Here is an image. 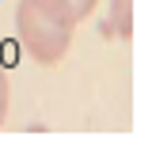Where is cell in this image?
Instances as JSON below:
<instances>
[{
  "instance_id": "cell-1",
  "label": "cell",
  "mask_w": 152,
  "mask_h": 152,
  "mask_svg": "<svg viewBox=\"0 0 152 152\" xmlns=\"http://www.w3.org/2000/svg\"><path fill=\"white\" fill-rule=\"evenodd\" d=\"M15 31L27 53L42 65H57L72 46L76 15L65 0H19L15 8Z\"/></svg>"
},
{
  "instance_id": "cell-2",
  "label": "cell",
  "mask_w": 152,
  "mask_h": 152,
  "mask_svg": "<svg viewBox=\"0 0 152 152\" xmlns=\"http://www.w3.org/2000/svg\"><path fill=\"white\" fill-rule=\"evenodd\" d=\"M107 38H129L133 34V0H110V19L103 23Z\"/></svg>"
},
{
  "instance_id": "cell-3",
  "label": "cell",
  "mask_w": 152,
  "mask_h": 152,
  "mask_svg": "<svg viewBox=\"0 0 152 152\" xmlns=\"http://www.w3.org/2000/svg\"><path fill=\"white\" fill-rule=\"evenodd\" d=\"M65 4L72 8L76 23H80V19H88V15H91V8H95V0H65Z\"/></svg>"
},
{
  "instance_id": "cell-4",
  "label": "cell",
  "mask_w": 152,
  "mask_h": 152,
  "mask_svg": "<svg viewBox=\"0 0 152 152\" xmlns=\"http://www.w3.org/2000/svg\"><path fill=\"white\" fill-rule=\"evenodd\" d=\"M4 114H8V72L0 69V126H4Z\"/></svg>"
}]
</instances>
